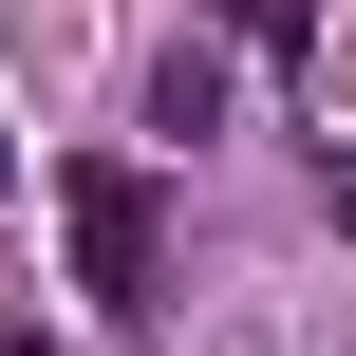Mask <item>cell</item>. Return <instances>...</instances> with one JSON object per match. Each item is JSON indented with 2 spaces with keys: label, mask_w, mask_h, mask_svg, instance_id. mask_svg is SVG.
Segmentation results:
<instances>
[{
  "label": "cell",
  "mask_w": 356,
  "mask_h": 356,
  "mask_svg": "<svg viewBox=\"0 0 356 356\" xmlns=\"http://www.w3.org/2000/svg\"><path fill=\"white\" fill-rule=\"evenodd\" d=\"M207 113H225V75H207V56H169V75H150V131H169V150H207Z\"/></svg>",
  "instance_id": "cell-2"
},
{
  "label": "cell",
  "mask_w": 356,
  "mask_h": 356,
  "mask_svg": "<svg viewBox=\"0 0 356 356\" xmlns=\"http://www.w3.org/2000/svg\"><path fill=\"white\" fill-rule=\"evenodd\" d=\"M75 244H94V300H150V207H131L113 169L75 188Z\"/></svg>",
  "instance_id": "cell-1"
}]
</instances>
